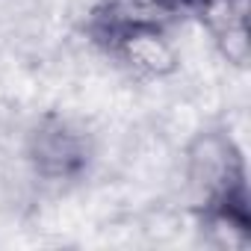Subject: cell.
I'll use <instances>...</instances> for the list:
<instances>
[{
    "mask_svg": "<svg viewBox=\"0 0 251 251\" xmlns=\"http://www.w3.org/2000/svg\"><path fill=\"white\" fill-rule=\"evenodd\" d=\"M189 183L198 195L195 213L201 227L225 233L227 245H248L251 239V198L245 157L230 133H198L186 151Z\"/></svg>",
    "mask_w": 251,
    "mask_h": 251,
    "instance_id": "6da1fadb",
    "label": "cell"
},
{
    "mask_svg": "<svg viewBox=\"0 0 251 251\" xmlns=\"http://www.w3.org/2000/svg\"><path fill=\"white\" fill-rule=\"evenodd\" d=\"M201 0H95L86 15V39L106 56L151 36H169L195 21Z\"/></svg>",
    "mask_w": 251,
    "mask_h": 251,
    "instance_id": "7a4b0ae2",
    "label": "cell"
},
{
    "mask_svg": "<svg viewBox=\"0 0 251 251\" xmlns=\"http://www.w3.org/2000/svg\"><path fill=\"white\" fill-rule=\"evenodd\" d=\"M24 154L30 169L50 183H74L92 166V142L77 124L59 112H45L27 133Z\"/></svg>",
    "mask_w": 251,
    "mask_h": 251,
    "instance_id": "3957f363",
    "label": "cell"
},
{
    "mask_svg": "<svg viewBox=\"0 0 251 251\" xmlns=\"http://www.w3.org/2000/svg\"><path fill=\"white\" fill-rule=\"evenodd\" d=\"M219 50V56L236 68H245L251 59L248 42V0H201L195 21Z\"/></svg>",
    "mask_w": 251,
    "mask_h": 251,
    "instance_id": "277c9868",
    "label": "cell"
}]
</instances>
